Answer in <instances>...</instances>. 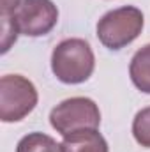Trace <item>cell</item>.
Returning a JSON list of instances; mask_svg holds the SVG:
<instances>
[{
	"mask_svg": "<svg viewBox=\"0 0 150 152\" xmlns=\"http://www.w3.org/2000/svg\"><path fill=\"white\" fill-rule=\"evenodd\" d=\"M36 85L21 75L0 78V118L2 122H20L37 106Z\"/></svg>",
	"mask_w": 150,
	"mask_h": 152,
	"instance_id": "3",
	"label": "cell"
},
{
	"mask_svg": "<svg viewBox=\"0 0 150 152\" xmlns=\"http://www.w3.org/2000/svg\"><path fill=\"white\" fill-rule=\"evenodd\" d=\"M95 67V57L85 39H64L53 48L51 71L66 85H79L87 81Z\"/></svg>",
	"mask_w": 150,
	"mask_h": 152,
	"instance_id": "1",
	"label": "cell"
},
{
	"mask_svg": "<svg viewBox=\"0 0 150 152\" xmlns=\"http://www.w3.org/2000/svg\"><path fill=\"white\" fill-rule=\"evenodd\" d=\"M50 124L62 136L83 129H99L101 112L95 101L88 97H69L51 110Z\"/></svg>",
	"mask_w": 150,
	"mask_h": 152,
	"instance_id": "4",
	"label": "cell"
},
{
	"mask_svg": "<svg viewBox=\"0 0 150 152\" xmlns=\"http://www.w3.org/2000/svg\"><path fill=\"white\" fill-rule=\"evenodd\" d=\"M20 4L21 0H2V16H11Z\"/></svg>",
	"mask_w": 150,
	"mask_h": 152,
	"instance_id": "10",
	"label": "cell"
},
{
	"mask_svg": "<svg viewBox=\"0 0 150 152\" xmlns=\"http://www.w3.org/2000/svg\"><path fill=\"white\" fill-rule=\"evenodd\" d=\"M131 81L143 94H150V42L140 48L129 64Z\"/></svg>",
	"mask_w": 150,
	"mask_h": 152,
	"instance_id": "7",
	"label": "cell"
},
{
	"mask_svg": "<svg viewBox=\"0 0 150 152\" xmlns=\"http://www.w3.org/2000/svg\"><path fill=\"white\" fill-rule=\"evenodd\" d=\"M143 12L134 5H124L106 12L97 23V39L111 51L131 44L143 30Z\"/></svg>",
	"mask_w": 150,
	"mask_h": 152,
	"instance_id": "2",
	"label": "cell"
},
{
	"mask_svg": "<svg viewBox=\"0 0 150 152\" xmlns=\"http://www.w3.org/2000/svg\"><path fill=\"white\" fill-rule=\"evenodd\" d=\"M16 152H64L62 143L44 133H28L18 142Z\"/></svg>",
	"mask_w": 150,
	"mask_h": 152,
	"instance_id": "8",
	"label": "cell"
},
{
	"mask_svg": "<svg viewBox=\"0 0 150 152\" xmlns=\"http://www.w3.org/2000/svg\"><path fill=\"white\" fill-rule=\"evenodd\" d=\"M11 18L20 34L27 37H41L55 28L58 9L51 0H21Z\"/></svg>",
	"mask_w": 150,
	"mask_h": 152,
	"instance_id": "5",
	"label": "cell"
},
{
	"mask_svg": "<svg viewBox=\"0 0 150 152\" xmlns=\"http://www.w3.org/2000/svg\"><path fill=\"white\" fill-rule=\"evenodd\" d=\"M64 152H110L108 142L97 129H83L64 136Z\"/></svg>",
	"mask_w": 150,
	"mask_h": 152,
	"instance_id": "6",
	"label": "cell"
},
{
	"mask_svg": "<svg viewBox=\"0 0 150 152\" xmlns=\"http://www.w3.org/2000/svg\"><path fill=\"white\" fill-rule=\"evenodd\" d=\"M133 136L141 147L150 149V106L136 113L133 120Z\"/></svg>",
	"mask_w": 150,
	"mask_h": 152,
	"instance_id": "9",
	"label": "cell"
}]
</instances>
